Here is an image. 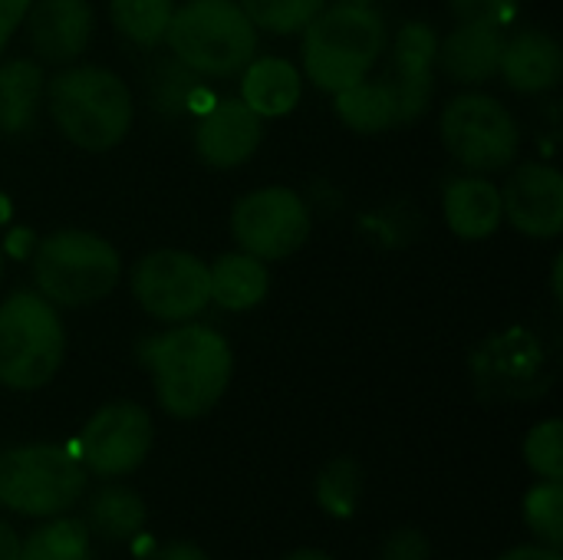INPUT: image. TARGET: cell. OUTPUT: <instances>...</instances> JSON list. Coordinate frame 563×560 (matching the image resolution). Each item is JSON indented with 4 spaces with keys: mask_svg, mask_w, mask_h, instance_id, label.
<instances>
[{
    "mask_svg": "<svg viewBox=\"0 0 563 560\" xmlns=\"http://www.w3.org/2000/svg\"><path fill=\"white\" fill-rule=\"evenodd\" d=\"M139 360L148 366L158 406L175 419H198L224 396L234 356L228 340L201 323H185L139 343Z\"/></svg>",
    "mask_w": 563,
    "mask_h": 560,
    "instance_id": "1",
    "label": "cell"
},
{
    "mask_svg": "<svg viewBox=\"0 0 563 560\" xmlns=\"http://www.w3.org/2000/svg\"><path fill=\"white\" fill-rule=\"evenodd\" d=\"M383 50L386 20L373 0L323 3L303 26V73L333 96L363 83Z\"/></svg>",
    "mask_w": 563,
    "mask_h": 560,
    "instance_id": "2",
    "label": "cell"
},
{
    "mask_svg": "<svg viewBox=\"0 0 563 560\" xmlns=\"http://www.w3.org/2000/svg\"><path fill=\"white\" fill-rule=\"evenodd\" d=\"M49 112L73 145L106 152L119 145L132 125V96L115 73L73 66L49 83Z\"/></svg>",
    "mask_w": 563,
    "mask_h": 560,
    "instance_id": "3",
    "label": "cell"
},
{
    "mask_svg": "<svg viewBox=\"0 0 563 560\" xmlns=\"http://www.w3.org/2000/svg\"><path fill=\"white\" fill-rule=\"evenodd\" d=\"M165 40L185 66L205 76L241 73L257 50V30L234 0H188L175 7Z\"/></svg>",
    "mask_w": 563,
    "mask_h": 560,
    "instance_id": "4",
    "label": "cell"
},
{
    "mask_svg": "<svg viewBox=\"0 0 563 560\" xmlns=\"http://www.w3.org/2000/svg\"><path fill=\"white\" fill-rule=\"evenodd\" d=\"M66 353V333L43 294L16 290L0 304V386L30 393L46 386Z\"/></svg>",
    "mask_w": 563,
    "mask_h": 560,
    "instance_id": "5",
    "label": "cell"
},
{
    "mask_svg": "<svg viewBox=\"0 0 563 560\" xmlns=\"http://www.w3.org/2000/svg\"><path fill=\"white\" fill-rule=\"evenodd\" d=\"M115 248L92 231H56L33 251V281L49 304L86 307L112 294L119 281Z\"/></svg>",
    "mask_w": 563,
    "mask_h": 560,
    "instance_id": "6",
    "label": "cell"
},
{
    "mask_svg": "<svg viewBox=\"0 0 563 560\" xmlns=\"http://www.w3.org/2000/svg\"><path fill=\"white\" fill-rule=\"evenodd\" d=\"M82 492L86 465L63 446H16L0 452V505L16 515H63Z\"/></svg>",
    "mask_w": 563,
    "mask_h": 560,
    "instance_id": "7",
    "label": "cell"
},
{
    "mask_svg": "<svg viewBox=\"0 0 563 560\" xmlns=\"http://www.w3.org/2000/svg\"><path fill=\"white\" fill-rule=\"evenodd\" d=\"M442 142L452 158L472 172H498L518 155V122L511 112L482 92L452 99L442 112Z\"/></svg>",
    "mask_w": 563,
    "mask_h": 560,
    "instance_id": "8",
    "label": "cell"
},
{
    "mask_svg": "<svg viewBox=\"0 0 563 560\" xmlns=\"http://www.w3.org/2000/svg\"><path fill=\"white\" fill-rule=\"evenodd\" d=\"M231 234L244 254L257 261H284L310 238V211L294 188L267 185L234 205Z\"/></svg>",
    "mask_w": 563,
    "mask_h": 560,
    "instance_id": "9",
    "label": "cell"
},
{
    "mask_svg": "<svg viewBox=\"0 0 563 560\" xmlns=\"http://www.w3.org/2000/svg\"><path fill=\"white\" fill-rule=\"evenodd\" d=\"M132 294L155 320H195L211 304L208 264L188 251H155L132 267Z\"/></svg>",
    "mask_w": 563,
    "mask_h": 560,
    "instance_id": "10",
    "label": "cell"
},
{
    "mask_svg": "<svg viewBox=\"0 0 563 560\" xmlns=\"http://www.w3.org/2000/svg\"><path fill=\"white\" fill-rule=\"evenodd\" d=\"M152 419L135 403L102 406L79 436V462L99 479L132 475L152 449Z\"/></svg>",
    "mask_w": 563,
    "mask_h": 560,
    "instance_id": "11",
    "label": "cell"
},
{
    "mask_svg": "<svg viewBox=\"0 0 563 560\" xmlns=\"http://www.w3.org/2000/svg\"><path fill=\"white\" fill-rule=\"evenodd\" d=\"M501 215L528 238H558L563 228V175L554 165L525 162L501 191Z\"/></svg>",
    "mask_w": 563,
    "mask_h": 560,
    "instance_id": "12",
    "label": "cell"
},
{
    "mask_svg": "<svg viewBox=\"0 0 563 560\" xmlns=\"http://www.w3.org/2000/svg\"><path fill=\"white\" fill-rule=\"evenodd\" d=\"M439 40L426 23H406L393 43V73L389 86L396 89L399 122H416L432 99V63Z\"/></svg>",
    "mask_w": 563,
    "mask_h": 560,
    "instance_id": "13",
    "label": "cell"
},
{
    "mask_svg": "<svg viewBox=\"0 0 563 560\" xmlns=\"http://www.w3.org/2000/svg\"><path fill=\"white\" fill-rule=\"evenodd\" d=\"M261 116L241 99L218 102L195 132V152L211 168H234L247 162L261 145Z\"/></svg>",
    "mask_w": 563,
    "mask_h": 560,
    "instance_id": "14",
    "label": "cell"
},
{
    "mask_svg": "<svg viewBox=\"0 0 563 560\" xmlns=\"http://www.w3.org/2000/svg\"><path fill=\"white\" fill-rule=\"evenodd\" d=\"M30 43L46 63L76 59L92 36V7L86 0H36L26 17Z\"/></svg>",
    "mask_w": 563,
    "mask_h": 560,
    "instance_id": "15",
    "label": "cell"
},
{
    "mask_svg": "<svg viewBox=\"0 0 563 560\" xmlns=\"http://www.w3.org/2000/svg\"><path fill=\"white\" fill-rule=\"evenodd\" d=\"M563 69L561 46L544 30H521L501 43L498 73L518 92H548L558 86Z\"/></svg>",
    "mask_w": 563,
    "mask_h": 560,
    "instance_id": "16",
    "label": "cell"
},
{
    "mask_svg": "<svg viewBox=\"0 0 563 560\" xmlns=\"http://www.w3.org/2000/svg\"><path fill=\"white\" fill-rule=\"evenodd\" d=\"M501 30L498 26H485V23H462L459 30H452L445 36V43L439 46V59L442 69L459 79V83H485L498 73V59H501Z\"/></svg>",
    "mask_w": 563,
    "mask_h": 560,
    "instance_id": "17",
    "label": "cell"
},
{
    "mask_svg": "<svg viewBox=\"0 0 563 560\" xmlns=\"http://www.w3.org/2000/svg\"><path fill=\"white\" fill-rule=\"evenodd\" d=\"M303 92L300 83V69L287 59L277 56H264V59H251L244 66V83H241V102L247 109H254L261 119H277L297 109Z\"/></svg>",
    "mask_w": 563,
    "mask_h": 560,
    "instance_id": "18",
    "label": "cell"
},
{
    "mask_svg": "<svg viewBox=\"0 0 563 560\" xmlns=\"http://www.w3.org/2000/svg\"><path fill=\"white\" fill-rule=\"evenodd\" d=\"M501 191L485 178H459L445 188V221L462 241H485L501 224Z\"/></svg>",
    "mask_w": 563,
    "mask_h": 560,
    "instance_id": "19",
    "label": "cell"
},
{
    "mask_svg": "<svg viewBox=\"0 0 563 560\" xmlns=\"http://www.w3.org/2000/svg\"><path fill=\"white\" fill-rule=\"evenodd\" d=\"M208 281H211V300L234 314L257 307L271 287V274L264 261L251 254H221L208 267Z\"/></svg>",
    "mask_w": 563,
    "mask_h": 560,
    "instance_id": "20",
    "label": "cell"
},
{
    "mask_svg": "<svg viewBox=\"0 0 563 560\" xmlns=\"http://www.w3.org/2000/svg\"><path fill=\"white\" fill-rule=\"evenodd\" d=\"M336 112L356 132H386L399 125L396 89L389 86V79H376V83L363 79L336 92Z\"/></svg>",
    "mask_w": 563,
    "mask_h": 560,
    "instance_id": "21",
    "label": "cell"
},
{
    "mask_svg": "<svg viewBox=\"0 0 563 560\" xmlns=\"http://www.w3.org/2000/svg\"><path fill=\"white\" fill-rule=\"evenodd\" d=\"M43 89V73L33 59H10L0 69V129L20 135L33 122V109Z\"/></svg>",
    "mask_w": 563,
    "mask_h": 560,
    "instance_id": "22",
    "label": "cell"
},
{
    "mask_svg": "<svg viewBox=\"0 0 563 560\" xmlns=\"http://www.w3.org/2000/svg\"><path fill=\"white\" fill-rule=\"evenodd\" d=\"M145 525V505L132 488H102L89 502V528L109 541H125Z\"/></svg>",
    "mask_w": 563,
    "mask_h": 560,
    "instance_id": "23",
    "label": "cell"
},
{
    "mask_svg": "<svg viewBox=\"0 0 563 560\" xmlns=\"http://www.w3.org/2000/svg\"><path fill=\"white\" fill-rule=\"evenodd\" d=\"M20 560H92L89 528L76 518H56L20 545Z\"/></svg>",
    "mask_w": 563,
    "mask_h": 560,
    "instance_id": "24",
    "label": "cell"
},
{
    "mask_svg": "<svg viewBox=\"0 0 563 560\" xmlns=\"http://www.w3.org/2000/svg\"><path fill=\"white\" fill-rule=\"evenodd\" d=\"M175 0H112L109 13L122 36H129L139 46H155L165 40L168 20H172Z\"/></svg>",
    "mask_w": 563,
    "mask_h": 560,
    "instance_id": "25",
    "label": "cell"
},
{
    "mask_svg": "<svg viewBox=\"0 0 563 560\" xmlns=\"http://www.w3.org/2000/svg\"><path fill=\"white\" fill-rule=\"evenodd\" d=\"M363 495V472L353 459L330 462L317 479V502L333 518H350Z\"/></svg>",
    "mask_w": 563,
    "mask_h": 560,
    "instance_id": "26",
    "label": "cell"
},
{
    "mask_svg": "<svg viewBox=\"0 0 563 560\" xmlns=\"http://www.w3.org/2000/svg\"><path fill=\"white\" fill-rule=\"evenodd\" d=\"M525 521L531 535L544 545L561 551L563 545V485L561 482H541L525 498Z\"/></svg>",
    "mask_w": 563,
    "mask_h": 560,
    "instance_id": "27",
    "label": "cell"
},
{
    "mask_svg": "<svg viewBox=\"0 0 563 560\" xmlns=\"http://www.w3.org/2000/svg\"><path fill=\"white\" fill-rule=\"evenodd\" d=\"M238 3L254 26L287 36L303 30L327 0H238Z\"/></svg>",
    "mask_w": 563,
    "mask_h": 560,
    "instance_id": "28",
    "label": "cell"
},
{
    "mask_svg": "<svg viewBox=\"0 0 563 560\" xmlns=\"http://www.w3.org/2000/svg\"><path fill=\"white\" fill-rule=\"evenodd\" d=\"M525 459L531 472L544 482H563V426L561 419H548L534 426L525 439Z\"/></svg>",
    "mask_w": 563,
    "mask_h": 560,
    "instance_id": "29",
    "label": "cell"
},
{
    "mask_svg": "<svg viewBox=\"0 0 563 560\" xmlns=\"http://www.w3.org/2000/svg\"><path fill=\"white\" fill-rule=\"evenodd\" d=\"M452 13L462 23H485V26H505L518 13V0H449Z\"/></svg>",
    "mask_w": 563,
    "mask_h": 560,
    "instance_id": "30",
    "label": "cell"
},
{
    "mask_svg": "<svg viewBox=\"0 0 563 560\" xmlns=\"http://www.w3.org/2000/svg\"><path fill=\"white\" fill-rule=\"evenodd\" d=\"M432 558V548H429V538L416 528H402V531H393L379 551V560H429Z\"/></svg>",
    "mask_w": 563,
    "mask_h": 560,
    "instance_id": "31",
    "label": "cell"
},
{
    "mask_svg": "<svg viewBox=\"0 0 563 560\" xmlns=\"http://www.w3.org/2000/svg\"><path fill=\"white\" fill-rule=\"evenodd\" d=\"M30 3H33V0H0V53H3V46L10 43L13 30L23 23Z\"/></svg>",
    "mask_w": 563,
    "mask_h": 560,
    "instance_id": "32",
    "label": "cell"
},
{
    "mask_svg": "<svg viewBox=\"0 0 563 560\" xmlns=\"http://www.w3.org/2000/svg\"><path fill=\"white\" fill-rule=\"evenodd\" d=\"M152 560H211L198 545H191V541H172V545H165V548H158Z\"/></svg>",
    "mask_w": 563,
    "mask_h": 560,
    "instance_id": "33",
    "label": "cell"
},
{
    "mask_svg": "<svg viewBox=\"0 0 563 560\" xmlns=\"http://www.w3.org/2000/svg\"><path fill=\"white\" fill-rule=\"evenodd\" d=\"M498 560H563L561 551L554 548H544V545H525V548H515L508 554H501Z\"/></svg>",
    "mask_w": 563,
    "mask_h": 560,
    "instance_id": "34",
    "label": "cell"
},
{
    "mask_svg": "<svg viewBox=\"0 0 563 560\" xmlns=\"http://www.w3.org/2000/svg\"><path fill=\"white\" fill-rule=\"evenodd\" d=\"M0 560H20V538L7 521H0Z\"/></svg>",
    "mask_w": 563,
    "mask_h": 560,
    "instance_id": "35",
    "label": "cell"
},
{
    "mask_svg": "<svg viewBox=\"0 0 563 560\" xmlns=\"http://www.w3.org/2000/svg\"><path fill=\"white\" fill-rule=\"evenodd\" d=\"M287 560H333V558H330V554H323V551H310V548H307V551H297V554H290Z\"/></svg>",
    "mask_w": 563,
    "mask_h": 560,
    "instance_id": "36",
    "label": "cell"
},
{
    "mask_svg": "<svg viewBox=\"0 0 563 560\" xmlns=\"http://www.w3.org/2000/svg\"><path fill=\"white\" fill-rule=\"evenodd\" d=\"M7 215H10V201H7V195L0 191V221H7Z\"/></svg>",
    "mask_w": 563,
    "mask_h": 560,
    "instance_id": "37",
    "label": "cell"
},
{
    "mask_svg": "<svg viewBox=\"0 0 563 560\" xmlns=\"http://www.w3.org/2000/svg\"><path fill=\"white\" fill-rule=\"evenodd\" d=\"M0 277H3V251H0Z\"/></svg>",
    "mask_w": 563,
    "mask_h": 560,
    "instance_id": "38",
    "label": "cell"
}]
</instances>
